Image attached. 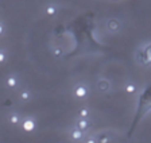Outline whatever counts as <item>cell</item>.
Listing matches in <instances>:
<instances>
[{
  "label": "cell",
  "instance_id": "obj_6",
  "mask_svg": "<svg viewBox=\"0 0 151 143\" xmlns=\"http://www.w3.org/2000/svg\"><path fill=\"white\" fill-rule=\"evenodd\" d=\"M70 138H72L73 140H81L82 138H84V132L76 127V128H73V130L70 131Z\"/></svg>",
  "mask_w": 151,
  "mask_h": 143
},
{
  "label": "cell",
  "instance_id": "obj_16",
  "mask_svg": "<svg viewBox=\"0 0 151 143\" xmlns=\"http://www.w3.org/2000/svg\"><path fill=\"white\" fill-rule=\"evenodd\" d=\"M109 137H107V135H100V138H99L97 143H109Z\"/></svg>",
  "mask_w": 151,
  "mask_h": 143
},
{
  "label": "cell",
  "instance_id": "obj_1",
  "mask_svg": "<svg viewBox=\"0 0 151 143\" xmlns=\"http://www.w3.org/2000/svg\"><path fill=\"white\" fill-rule=\"evenodd\" d=\"M120 27H122V24H120V22L116 19V18H111V19H108L107 29H108V31H109V32H112V34L119 32Z\"/></svg>",
  "mask_w": 151,
  "mask_h": 143
},
{
  "label": "cell",
  "instance_id": "obj_8",
  "mask_svg": "<svg viewBox=\"0 0 151 143\" xmlns=\"http://www.w3.org/2000/svg\"><path fill=\"white\" fill-rule=\"evenodd\" d=\"M6 84L8 88H15V86H18V78H16L15 76H9L8 78H7Z\"/></svg>",
  "mask_w": 151,
  "mask_h": 143
},
{
  "label": "cell",
  "instance_id": "obj_14",
  "mask_svg": "<svg viewBox=\"0 0 151 143\" xmlns=\"http://www.w3.org/2000/svg\"><path fill=\"white\" fill-rule=\"evenodd\" d=\"M62 54H63V51H62V49H61V47H58V46H57V47L53 49V55H54V57L60 58Z\"/></svg>",
  "mask_w": 151,
  "mask_h": 143
},
{
  "label": "cell",
  "instance_id": "obj_2",
  "mask_svg": "<svg viewBox=\"0 0 151 143\" xmlns=\"http://www.w3.org/2000/svg\"><path fill=\"white\" fill-rule=\"evenodd\" d=\"M111 89V81L105 78H101L97 81V91L101 93H107Z\"/></svg>",
  "mask_w": 151,
  "mask_h": 143
},
{
  "label": "cell",
  "instance_id": "obj_4",
  "mask_svg": "<svg viewBox=\"0 0 151 143\" xmlns=\"http://www.w3.org/2000/svg\"><path fill=\"white\" fill-rule=\"evenodd\" d=\"M91 126H92V123L88 120V118H86V119L80 118L78 120H77V128H78V130H81L82 132H85L86 130H89V128H91Z\"/></svg>",
  "mask_w": 151,
  "mask_h": 143
},
{
  "label": "cell",
  "instance_id": "obj_7",
  "mask_svg": "<svg viewBox=\"0 0 151 143\" xmlns=\"http://www.w3.org/2000/svg\"><path fill=\"white\" fill-rule=\"evenodd\" d=\"M150 49H151V46H150V43H147L146 45V47L142 50V53H143V57H145V62H146V65H148L150 64V61H151V53H150Z\"/></svg>",
  "mask_w": 151,
  "mask_h": 143
},
{
  "label": "cell",
  "instance_id": "obj_3",
  "mask_svg": "<svg viewBox=\"0 0 151 143\" xmlns=\"http://www.w3.org/2000/svg\"><path fill=\"white\" fill-rule=\"evenodd\" d=\"M74 96L76 97H78V99H84V97H86V95H88V88L85 85H82V84H80V85H77L74 88Z\"/></svg>",
  "mask_w": 151,
  "mask_h": 143
},
{
  "label": "cell",
  "instance_id": "obj_11",
  "mask_svg": "<svg viewBox=\"0 0 151 143\" xmlns=\"http://www.w3.org/2000/svg\"><path fill=\"white\" fill-rule=\"evenodd\" d=\"M136 89H138V86H136L134 83H128L126 85V92L129 93V95H132V93H136Z\"/></svg>",
  "mask_w": 151,
  "mask_h": 143
},
{
  "label": "cell",
  "instance_id": "obj_10",
  "mask_svg": "<svg viewBox=\"0 0 151 143\" xmlns=\"http://www.w3.org/2000/svg\"><path fill=\"white\" fill-rule=\"evenodd\" d=\"M8 121L11 124H14V126H16V124H19V121H20V116H19L18 114H11L8 116Z\"/></svg>",
  "mask_w": 151,
  "mask_h": 143
},
{
  "label": "cell",
  "instance_id": "obj_13",
  "mask_svg": "<svg viewBox=\"0 0 151 143\" xmlns=\"http://www.w3.org/2000/svg\"><path fill=\"white\" fill-rule=\"evenodd\" d=\"M78 116L80 118H82V119H86L89 116V109L88 108H81L78 111Z\"/></svg>",
  "mask_w": 151,
  "mask_h": 143
},
{
  "label": "cell",
  "instance_id": "obj_12",
  "mask_svg": "<svg viewBox=\"0 0 151 143\" xmlns=\"http://www.w3.org/2000/svg\"><path fill=\"white\" fill-rule=\"evenodd\" d=\"M30 99H31V93H30V91L26 89V91H22V92H20V100H22V101H28Z\"/></svg>",
  "mask_w": 151,
  "mask_h": 143
},
{
  "label": "cell",
  "instance_id": "obj_9",
  "mask_svg": "<svg viewBox=\"0 0 151 143\" xmlns=\"http://www.w3.org/2000/svg\"><path fill=\"white\" fill-rule=\"evenodd\" d=\"M46 15L47 16H53V15H55L57 14V6L55 4H49V6L46 7Z\"/></svg>",
  "mask_w": 151,
  "mask_h": 143
},
{
  "label": "cell",
  "instance_id": "obj_5",
  "mask_svg": "<svg viewBox=\"0 0 151 143\" xmlns=\"http://www.w3.org/2000/svg\"><path fill=\"white\" fill-rule=\"evenodd\" d=\"M22 128L24 131H27V132H31V131L35 130V121L32 120L31 118L24 119V120H23V123H22Z\"/></svg>",
  "mask_w": 151,
  "mask_h": 143
},
{
  "label": "cell",
  "instance_id": "obj_17",
  "mask_svg": "<svg viewBox=\"0 0 151 143\" xmlns=\"http://www.w3.org/2000/svg\"><path fill=\"white\" fill-rule=\"evenodd\" d=\"M85 143H97V140L94 139L93 137H91V138H88V139L85 140Z\"/></svg>",
  "mask_w": 151,
  "mask_h": 143
},
{
  "label": "cell",
  "instance_id": "obj_19",
  "mask_svg": "<svg viewBox=\"0 0 151 143\" xmlns=\"http://www.w3.org/2000/svg\"><path fill=\"white\" fill-rule=\"evenodd\" d=\"M3 32H4V26L1 24V23H0V35L3 34Z\"/></svg>",
  "mask_w": 151,
  "mask_h": 143
},
{
  "label": "cell",
  "instance_id": "obj_15",
  "mask_svg": "<svg viewBox=\"0 0 151 143\" xmlns=\"http://www.w3.org/2000/svg\"><path fill=\"white\" fill-rule=\"evenodd\" d=\"M136 60H138V62H139V64H143V65H146V62H145V57H143V53H142V50L139 51L138 54H136Z\"/></svg>",
  "mask_w": 151,
  "mask_h": 143
},
{
  "label": "cell",
  "instance_id": "obj_18",
  "mask_svg": "<svg viewBox=\"0 0 151 143\" xmlns=\"http://www.w3.org/2000/svg\"><path fill=\"white\" fill-rule=\"evenodd\" d=\"M4 61H6V54H4L3 51H0V64L4 62Z\"/></svg>",
  "mask_w": 151,
  "mask_h": 143
}]
</instances>
